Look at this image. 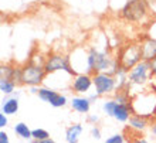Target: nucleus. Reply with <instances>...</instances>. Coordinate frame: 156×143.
<instances>
[{"instance_id": "obj_1", "label": "nucleus", "mask_w": 156, "mask_h": 143, "mask_svg": "<svg viewBox=\"0 0 156 143\" xmlns=\"http://www.w3.org/2000/svg\"><path fill=\"white\" fill-rule=\"evenodd\" d=\"M131 109L133 115L149 119L156 118V91L148 86L135 94L131 99Z\"/></svg>"}, {"instance_id": "obj_2", "label": "nucleus", "mask_w": 156, "mask_h": 143, "mask_svg": "<svg viewBox=\"0 0 156 143\" xmlns=\"http://www.w3.org/2000/svg\"><path fill=\"white\" fill-rule=\"evenodd\" d=\"M116 60H118L119 68L129 72L133 67L138 65L144 60L140 41H129L126 44L121 45L118 50V54H116Z\"/></svg>"}, {"instance_id": "obj_3", "label": "nucleus", "mask_w": 156, "mask_h": 143, "mask_svg": "<svg viewBox=\"0 0 156 143\" xmlns=\"http://www.w3.org/2000/svg\"><path fill=\"white\" fill-rule=\"evenodd\" d=\"M149 2L148 0H126L121 9V17L128 23H142L149 19Z\"/></svg>"}, {"instance_id": "obj_4", "label": "nucleus", "mask_w": 156, "mask_h": 143, "mask_svg": "<svg viewBox=\"0 0 156 143\" xmlns=\"http://www.w3.org/2000/svg\"><path fill=\"white\" fill-rule=\"evenodd\" d=\"M151 77H152L151 62L142 60L138 65H135L128 72V88L126 89H132L135 86L136 88H140V89L148 88Z\"/></svg>"}, {"instance_id": "obj_5", "label": "nucleus", "mask_w": 156, "mask_h": 143, "mask_svg": "<svg viewBox=\"0 0 156 143\" xmlns=\"http://www.w3.org/2000/svg\"><path fill=\"white\" fill-rule=\"evenodd\" d=\"M47 78L44 65H38L31 61H27L21 67V85L24 86H40Z\"/></svg>"}, {"instance_id": "obj_6", "label": "nucleus", "mask_w": 156, "mask_h": 143, "mask_svg": "<svg viewBox=\"0 0 156 143\" xmlns=\"http://www.w3.org/2000/svg\"><path fill=\"white\" fill-rule=\"evenodd\" d=\"M44 68H45L47 75L55 74V72H66V74H68V75H73V77L75 75L74 70H73V67H71L70 58L67 57V55H64V54H60V53L48 54V55H47V60H45Z\"/></svg>"}, {"instance_id": "obj_7", "label": "nucleus", "mask_w": 156, "mask_h": 143, "mask_svg": "<svg viewBox=\"0 0 156 143\" xmlns=\"http://www.w3.org/2000/svg\"><path fill=\"white\" fill-rule=\"evenodd\" d=\"M92 82H94L95 94L99 96H108L116 92V81L114 75L105 72H95L92 74Z\"/></svg>"}, {"instance_id": "obj_8", "label": "nucleus", "mask_w": 156, "mask_h": 143, "mask_svg": "<svg viewBox=\"0 0 156 143\" xmlns=\"http://www.w3.org/2000/svg\"><path fill=\"white\" fill-rule=\"evenodd\" d=\"M37 96L43 102L50 103L53 108H64L68 103V99L66 95L60 94L57 89H53L48 86H40Z\"/></svg>"}, {"instance_id": "obj_9", "label": "nucleus", "mask_w": 156, "mask_h": 143, "mask_svg": "<svg viewBox=\"0 0 156 143\" xmlns=\"http://www.w3.org/2000/svg\"><path fill=\"white\" fill-rule=\"evenodd\" d=\"M91 86H94L92 75L91 74H75L74 77L71 78L70 89H71V92H74L77 95L88 94Z\"/></svg>"}, {"instance_id": "obj_10", "label": "nucleus", "mask_w": 156, "mask_h": 143, "mask_svg": "<svg viewBox=\"0 0 156 143\" xmlns=\"http://www.w3.org/2000/svg\"><path fill=\"white\" fill-rule=\"evenodd\" d=\"M19 108H20V102H19V94L17 92L12 95H6L2 98V109H0L2 113L12 116V115H16L19 112Z\"/></svg>"}, {"instance_id": "obj_11", "label": "nucleus", "mask_w": 156, "mask_h": 143, "mask_svg": "<svg viewBox=\"0 0 156 143\" xmlns=\"http://www.w3.org/2000/svg\"><path fill=\"white\" fill-rule=\"evenodd\" d=\"M140 47H142V58L144 61H152L156 58V40L151 37H142L140 38Z\"/></svg>"}, {"instance_id": "obj_12", "label": "nucleus", "mask_w": 156, "mask_h": 143, "mask_svg": "<svg viewBox=\"0 0 156 143\" xmlns=\"http://www.w3.org/2000/svg\"><path fill=\"white\" fill-rule=\"evenodd\" d=\"M151 120L152 119L140 116V115H132L131 119L128 120V129L136 132V133H142V132H145L149 127Z\"/></svg>"}, {"instance_id": "obj_13", "label": "nucleus", "mask_w": 156, "mask_h": 143, "mask_svg": "<svg viewBox=\"0 0 156 143\" xmlns=\"http://www.w3.org/2000/svg\"><path fill=\"white\" fill-rule=\"evenodd\" d=\"M91 101L88 96L84 95H75L73 96V99L70 101V105L73 108V110L78 112V113H88L91 109Z\"/></svg>"}, {"instance_id": "obj_14", "label": "nucleus", "mask_w": 156, "mask_h": 143, "mask_svg": "<svg viewBox=\"0 0 156 143\" xmlns=\"http://www.w3.org/2000/svg\"><path fill=\"white\" fill-rule=\"evenodd\" d=\"M132 109H131V103H119L116 102L115 110H114V119L118 120L121 123H128V120L132 116Z\"/></svg>"}, {"instance_id": "obj_15", "label": "nucleus", "mask_w": 156, "mask_h": 143, "mask_svg": "<svg viewBox=\"0 0 156 143\" xmlns=\"http://www.w3.org/2000/svg\"><path fill=\"white\" fill-rule=\"evenodd\" d=\"M84 126L81 123H73L71 126L66 129V142L67 143H78L80 142V136L82 135Z\"/></svg>"}, {"instance_id": "obj_16", "label": "nucleus", "mask_w": 156, "mask_h": 143, "mask_svg": "<svg viewBox=\"0 0 156 143\" xmlns=\"http://www.w3.org/2000/svg\"><path fill=\"white\" fill-rule=\"evenodd\" d=\"M13 132H14V135L19 136L23 140H33V138H31V129L24 122H17L13 126Z\"/></svg>"}, {"instance_id": "obj_17", "label": "nucleus", "mask_w": 156, "mask_h": 143, "mask_svg": "<svg viewBox=\"0 0 156 143\" xmlns=\"http://www.w3.org/2000/svg\"><path fill=\"white\" fill-rule=\"evenodd\" d=\"M17 84L13 79H6V78H0V92L3 94V96L6 95H12L14 94Z\"/></svg>"}, {"instance_id": "obj_18", "label": "nucleus", "mask_w": 156, "mask_h": 143, "mask_svg": "<svg viewBox=\"0 0 156 143\" xmlns=\"http://www.w3.org/2000/svg\"><path fill=\"white\" fill-rule=\"evenodd\" d=\"M115 106H116V101L114 98L105 99V101L102 102V112L107 115V116H109V118H114Z\"/></svg>"}, {"instance_id": "obj_19", "label": "nucleus", "mask_w": 156, "mask_h": 143, "mask_svg": "<svg viewBox=\"0 0 156 143\" xmlns=\"http://www.w3.org/2000/svg\"><path fill=\"white\" fill-rule=\"evenodd\" d=\"M31 138H33V140H44L50 138V133L45 129L37 127V129H31Z\"/></svg>"}, {"instance_id": "obj_20", "label": "nucleus", "mask_w": 156, "mask_h": 143, "mask_svg": "<svg viewBox=\"0 0 156 143\" xmlns=\"http://www.w3.org/2000/svg\"><path fill=\"white\" fill-rule=\"evenodd\" d=\"M105 143H128V142L123 133H114L109 138H107Z\"/></svg>"}, {"instance_id": "obj_21", "label": "nucleus", "mask_w": 156, "mask_h": 143, "mask_svg": "<svg viewBox=\"0 0 156 143\" xmlns=\"http://www.w3.org/2000/svg\"><path fill=\"white\" fill-rule=\"evenodd\" d=\"M146 37H151V38H155L156 40V20H151L148 24V31L145 34Z\"/></svg>"}, {"instance_id": "obj_22", "label": "nucleus", "mask_w": 156, "mask_h": 143, "mask_svg": "<svg viewBox=\"0 0 156 143\" xmlns=\"http://www.w3.org/2000/svg\"><path fill=\"white\" fill-rule=\"evenodd\" d=\"M90 135H91V138H92V139L99 140V139H101V129H99V127L97 126V125H94V126L91 127Z\"/></svg>"}, {"instance_id": "obj_23", "label": "nucleus", "mask_w": 156, "mask_h": 143, "mask_svg": "<svg viewBox=\"0 0 156 143\" xmlns=\"http://www.w3.org/2000/svg\"><path fill=\"white\" fill-rule=\"evenodd\" d=\"M9 125V116L0 112V131H4Z\"/></svg>"}, {"instance_id": "obj_24", "label": "nucleus", "mask_w": 156, "mask_h": 143, "mask_svg": "<svg viewBox=\"0 0 156 143\" xmlns=\"http://www.w3.org/2000/svg\"><path fill=\"white\" fill-rule=\"evenodd\" d=\"M128 143H149V142L145 138H142V136H135V138L131 139V142H128Z\"/></svg>"}, {"instance_id": "obj_25", "label": "nucleus", "mask_w": 156, "mask_h": 143, "mask_svg": "<svg viewBox=\"0 0 156 143\" xmlns=\"http://www.w3.org/2000/svg\"><path fill=\"white\" fill-rule=\"evenodd\" d=\"M0 143H10V140H9V135L4 131H0Z\"/></svg>"}, {"instance_id": "obj_26", "label": "nucleus", "mask_w": 156, "mask_h": 143, "mask_svg": "<svg viewBox=\"0 0 156 143\" xmlns=\"http://www.w3.org/2000/svg\"><path fill=\"white\" fill-rule=\"evenodd\" d=\"M88 122H91L92 123V125H97V123H98V120H99V116L98 115H90L88 113Z\"/></svg>"}, {"instance_id": "obj_27", "label": "nucleus", "mask_w": 156, "mask_h": 143, "mask_svg": "<svg viewBox=\"0 0 156 143\" xmlns=\"http://www.w3.org/2000/svg\"><path fill=\"white\" fill-rule=\"evenodd\" d=\"M149 131H151V133H152L153 136H156V118H153L152 120H151V125H149Z\"/></svg>"}, {"instance_id": "obj_28", "label": "nucleus", "mask_w": 156, "mask_h": 143, "mask_svg": "<svg viewBox=\"0 0 156 143\" xmlns=\"http://www.w3.org/2000/svg\"><path fill=\"white\" fill-rule=\"evenodd\" d=\"M151 71H152V75H156V58L151 61Z\"/></svg>"}, {"instance_id": "obj_29", "label": "nucleus", "mask_w": 156, "mask_h": 143, "mask_svg": "<svg viewBox=\"0 0 156 143\" xmlns=\"http://www.w3.org/2000/svg\"><path fill=\"white\" fill-rule=\"evenodd\" d=\"M31 143H55V140L48 138V139H44V140H33Z\"/></svg>"}, {"instance_id": "obj_30", "label": "nucleus", "mask_w": 156, "mask_h": 143, "mask_svg": "<svg viewBox=\"0 0 156 143\" xmlns=\"http://www.w3.org/2000/svg\"><path fill=\"white\" fill-rule=\"evenodd\" d=\"M88 98H90V101H91V102H94V101H97V99H98V98H101V96H99L98 94H95V92H94V94L88 95Z\"/></svg>"}, {"instance_id": "obj_31", "label": "nucleus", "mask_w": 156, "mask_h": 143, "mask_svg": "<svg viewBox=\"0 0 156 143\" xmlns=\"http://www.w3.org/2000/svg\"><path fill=\"white\" fill-rule=\"evenodd\" d=\"M148 2H149V3H151V2H156V0H148Z\"/></svg>"}]
</instances>
